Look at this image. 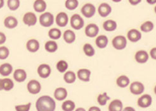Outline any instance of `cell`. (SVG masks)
Returning <instances> with one entry per match:
<instances>
[{
  "instance_id": "obj_40",
  "label": "cell",
  "mask_w": 156,
  "mask_h": 111,
  "mask_svg": "<svg viewBox=\"0 0 156 111\" xmlns=\"http://www.w3.org/2000/svg\"><path fill=\"white\" fill-rule=\"evenodd\" d=\"M31 107V103H28L25 105H18L15 107L16 111H29Z\"/></svg>"
},
{
  "instance_id": "obj_5",
  "label": "cell",
  "mask_w": 156,
  "mask_h": 111,
  "mask_svg": "<svg viewBox=\"0 0 156 111\" xmlns=\"http://www.w3.org/2000/svg\"><path fill=\"white\" fill-rule=\"evenodd\" d=\"M27 87L29 92L33 95L39 93L41 90V85L40 83L36 80H32L29 82Z\"/></svg>"
},
{
  "instance_id": "obj_18",
  "label": "cell",
  "mask_w": 156,
  "mask_h": 111,
  "mask_svg": "<svg viewBox=\"0 0 156 111\" xmlns=\"http://www.w3.org/2000/svg\"><path fill=\"white\" fill-rule=\"evenodd\" d=\"M40 42L36 39H30L26 44V48L30 52H36L40 49Z\"/></svg>"
},
{
  "instance_id": "obj_9",
  "label": "cell",
  "mask_w": 156,
  "mask_h": 111,
  "mask_svg": "<svg viewBox=\"0 0 156 111\" xmlns=\"http://www.w3.org/2000/svg\"><path fill=\"white\" fill-rule=\"evenodd\" d=\"M23 22L29 27L34 26L37 23V17L34 13L27 12L23 17Z\"/></svg>"
},
{
  "instance_id": "obj_25",
  "label": "cell",
  "mask_w": 156,
  "mask_h": 111,
  "mask_svg": "<svg viewBox=\"0 0 156 111\" xmlns=\"http://www.w3.org/2000/svg\"><path fill=\"white\" fill-rule=\"evenodd\" d=\"M34 9L38 13H41L46 10V3L43 0H37L34 3Z\"/></svg>"
},
{
  "instance_id": "obj_29",
  "label": "cell",
  "mask_w": 156,
  "mask_h": 111,
  "mask_svg": "<svg viewBox=\"0 0 156 111\" xmlns=\"http://www.w3.org/2000/svg\"><path fill=\"white\" fill-rule=\"evenodd\" d=\"M64 80L67 83H73L75 82L76 80V75L74 72L71 71H67V72L64 74Z\"/></svg>"
},
{
  "instance_id": "obj_10",
  "label": "cell",
  "mask_w": 156,
  "mask_h": 111,
  "mask_svg": "<svg viewBox=\"0 0 156 111\" xmlns=\"http://www.w3.org/2000/svg\"><path fill=\"white\" fill-rule=\"evenodd\" d=\"M130 92L134 95H140L142 94L145 90V87L143 83L139 82H135L132 83L129 88Z\"/></svg>"
},
{
  "instance_id": "obj_47",
  "label": "cell",
  "mask_w": 156,
  "mask_h": 111,
  "mask_svg": "<svg viewBox=\"0 0 156 111\" xmlns=\"http://www.w3.org/2000/svg\"><path fill=\"white\" fill-rule=\"evenodd\" d=\"M4 3H5V2H4L3 0H0V9L3 7Z\"/></svg>"
},
{
  "instance_id": "obj_21",
  "label": "cell",
  "mask_w": 156,
  "mask_h": 111,
  "mask_svg": "<svg viewBox=\"0 0 156 111\" xmlns=\"http://www.w3.org/2000/svg\"><path fill=\"white\" fill-rule=\"evenodd\" d=\"M108 109V111H122L123 110L122 102L119 99L114 100L110 103Z\"/></svg>"
},
{
  "instance_id": "obj_27",
  "label": "cell",
  "mask_w": 156,
  "mask_h": 111,
  "mask_svg": "<svg viewBox=\"0 0 156 111\" xmlns=\"http://www.w3.org/2000/svg\"><path fill=\"white\" fill-rule=\"evenodd\" d=\"M129 79L125 75H122L119 76L116 80V83L118 86L121 88H125L129 84Z\"/></svg>"
},
{
  "instance_id": "obj_37",
  "label": "cell",
  "mask_w": 156,
  "mask_h": 111,
  "mask_svg": "<svg viewBox=\"0 0 156 111\" xmlns=\"http://www.w3.org/2000/svg\"><path fill=\"white\" fill-rule=\"evenodd\" d=\"M110 100V97H108L107 96V93L106 92H104L102 94H100L97 98L98 103L102 106H105L107 102V100Z\"/></svg>"
},
{
  "instance_id": "obj_36",
  "label": "cell",
  "mask_w": 156,
  "mask_h": 111,
  "mask_svg": "<svg viewBox=\"0 0 156 111\" xmlns=\"http://www.w3.org/2000/svg\"><path fill=\"white\" fill-rule=\"evenodd\" d=\"M68 63L64 60L59 61L57 64V69L60 73H64L68 69Z\"/></svg>"
},
{
  "instance_id": "obj_11",
  "label": "cell",
  "mask_w": 156,
  "mask_h": 111,
  "mask_svg": "<svg viewBox=\"0 0 156 111\" xmlns=\"http://www.w3.org/2000/svg\"><path fill=\"white\" fill-rule=\"evenodd\" d=\"M99 32L98 27L95 23H90L85 29V34L88 37H95Z\"/></svg>"
},
{
  "instance_id": "obj_49",
  "label": "cell",
  "mask_w": 156,
  "mask_h": 111,
  "mask_svg": "<svg viewBox=\"0 0 156 111\" xmlns=\"http://www.w3.org/2000/svg\"><path fill=\"white\" fill-rule=\"evenodd\" d=\"M75 111H86V110L83 107H79L77 108Z\"/></svg>"
},
{
  "instance_id": "obj_17",
  "label": "cell",
  "mask_w": 156,
  "mask_h": 111,
  "mask_svg": "<svg viewBox=\"0 0 156 111\" xmlns=\"http://www.w3.org/2000/svg\"><path fill=\"white\" fill-rule=\"evenodd\" d=\"M54 97L58 101L64 100L67 97V91L63 87H59L55 90Z\"/></svg>"
},
{
  "instance_id": "obj_16",
  "label": "cell",
  "mask_w": 156,
  "mask_h": 111,
  "mask_svg": "<svg viewBox=\"0 0 156 111\" xmlns=\"http://www.w3.org/2000/svg\"><path fill=\"white\" fill-rule=\"evenodd\" d=\"M77 75L80 80L88 82L90 80L91 71L88 69H81L77 71Z\"/></svg>"
},
{
  "instance_id": "obj_45",
  "label": "cell",
  "mask_w": 156,
  "mask_h": 111,
  "mask_svg": "<svg viewBox=\"0 0 156 111\" xmlns=\"http://www.w3.org/2000/svg\"><path fill=\"white\" fill-rule=\"evenodd\" d=\"M122 111H136V110L133 107H126L124 109H123Z\"/></svg>"
},
{
  "instance_id": "obj_3",
  "label": "cell",
  "mask_w": 156,
  "mask_h": 111,
  "mask_svg": "<svg viewBox=\"0 0 156 111\" xmlns=\"http://www.w3.org/2000/svg\"><path fill=\"white\" fill-rule=\"evenodd\" d=\"M112 45L115 49L118 50L124 49L126 47L127 41L124 36L118 35L115 37L112 40Z\"/></svg>"
},
{
  "instance_id": "obj_48",
  "label": "cell",
  "mask_w": 156,
  "mask_h": 111,
  "mask_svg": "<svg viewBox=\"0 0 156 111\" xmlns=\"http://www.w3.org/2000/svg\"><path fill=\"white\" fill-rule=\"evenodd\" d=\"M147 3H149L150 4H154V3H156V0H152V1H150V0H147Z\"/></svg>"
},
{
  "instance_id": "obj_4",
  "label": "cell",
  "mask_w": 156,
  "mask_h": 111,
  "mask_svg": "<svg viewBox=\"0 0 156 111\" xmlns=\"http://www.w3.org/2000/svg\"><path fill=\"white\" fill-rule=\"evenodd\" d=\"M84 24L83 18L80 15L74 14L71 18V25L75 30L81 29Z\"/></svg>"
},
{
  "instance_id": "obj_15",
  "label": "cell",
  "mask_w": 156,
  "mask_h": 111,
  "mask_svg": "<svg viewBox=\"0 0 156 111\" xmlns=\"http://www.w3.org/2000/svg\"><path fill=\"white\" fill-rule=\"evenodd\" d=\"M13 78L15 81L21 83V82H24L26 80L27 73L24 69H17L14 71Z\"/></svg>"
},
{
  "instance_id": "obj_30",
  "label": "cell",
  "mask_w": 156,
  "mask_h": 111,
  "mask_svg": "<svg viewBox=\"0 0 156 111\" xmlns=\"http://www.w3.org/2000/svg\"><path fill=\"white\" fill-rule=\"evenodd\" d=\"M76 107L74 102L71 100H68L63 102L62 105V109L64 111H73Z\"/></svg>"
},
{
  "instance_id": "obj_31",
  "label": "cell",
  "mask_w": 156,
  "mask_h": 111,
  "mask_svg": "<svg viewBox=\"0 0 156 111\" xmlns=\"http://www.w3.org/2000/svg\"><path fill=\"white\" fill-rule=\"evenodd\" d=\"M62 35L61 31L57 28H53L48 32V36L53 40H58Z\"/></svg>"
},
{
  "instance_id": "obj_19",
  "label": "cell",
  "mask_w": 156,
  "mask_h": 111,
  "mask_svg": "<svg viewBox=\"0 0 156 111\" xmlns=\"http://www.w3.org/2000/svg\"><path fill=\"white\" fill-rule=\"evenodd\" d=\"M149 56L148 53L143 50L136 52L135 56L136 61L138 63H141V64L145 63L148 61V59H149Z\"/></svg>"
},
{
  "instance_id": "obj_6",
  "label": "cell",
  "mask_w": 156,
  "mask_h": 111,
  "mask_svg": "<svg viewBox=\"0 0 156 111\" xmlns=\"http://www.w3.org/2000/svg\"><path fill=\"white\" fill-rule=\"evenodd\" d=\"M95 6L91 3L85 4L81 8L82 14L87 18H91L95 14Z\"/></svg>"
},
{
  "instance_id": "obj_46",
  "label": "cell",
  "mask_w": 156,
  "mask_h": 111,
  "mask_svg": "<svg viewBox=\"0 0 156 111\" xmlns=\"http://www.w3.org/2000/svg\"><path fill=\"white\" fill-rule=\"evenodd\" d=\"M3 90V79L0 78V90Z\"/></svg>"
},
{
  "instance_id": "obj_43",
  "label": "cell",
  "mask_w": 156,
  "mask_h": 111,
  "mask_svg": "<svg viewBox=\"0 0 156 111\" xmlns=\"http://www.w3.org/2000/svg\"><path fill=\"white\" fill-rule=\"evenodd\" d=\"M129 2L132 5H136L141 2V0H129Z\"/></svg>"
},
{
  "instance_id": "obj_44",
  "label": "cell",
  "mask_w": 156,
  "mask_h": 111,
  "mask_svg": "<svg viewBox=\"0 0 156 111\" xmlns=\"http://www.w3.org/2000/svg\"><path fill=\"white\" fill-rule=\"evenodd\" d=\"M88 111H101V109L98 107H96V106H93V107H91Z\"/></svg>"
},
{
  "instance_id": "obj_13",
  "label": "cell",
  "mask_w": 156,
  "mask_h": 111,
  "mask_svg": "<svg viewBox=\"0 0 156 111\" xmlns=\"http://www.w3.org/2000/svg\"><path fill=\"white\" fill-rule=\"evenodd\" d=\"M111 11L112 8L111 6L106 3H103L101 4L98 8V13L102 17H107L111 13Z\"/></svg>"
},
{
  "instance_id": "obj_2",
  "label": "cell",
  "mask_w": 156,
  "mask_h": 111,
  "mask_svg": "<svg viewBox=\"0 0 156 111\" xmlns=\"http://www.w3.org/2000/svg\"><path fill=\"white\" fill-rule=\"evenodd\" d=\"M54 23V16L50 12H45L40 17V23L44 27H49Z\"/></svg>"
},
{
  "instance_id": "obj_50",
  "label": "cell",
  "mask_w": 156,
  "mask_h": 111,
  "mask_svg": "<svg viewBox=\"0 0 156 111\" xmlns=\"http://www.w3.org/2000/svg\"><path fill=\"white\" fill-rule=\"evenodd\" d=\"M154 92H155V93L156 95V86H155V88H154Z\"/></svg>"
},
{
  "instance_id": "obj_51",
  "label": "cell",
  "mask_w": 156,
  "mask_h": 111,
  "mask_svg": "<svg viewBox=\"0 0 156 111\" xmlns=\"http://www.w3.org/2000/svg\"><path fill=\"white\" fill-rule=\"evenodd\" d=\"M154 10H155V13H156V6H155V8H154Z\"/></svg>"
},
{
  "instance_id": "obj_33",
  "label": "cell",
  "mask_w": 156,
  "mask_h": 111,
  "mask_svg": "<svg viewBox=\"0 0 156 111\" xmlns=\"http://www.w3.org/2000/svg\"><path fill=\"white\" fill-rule=\"evenodd\" d=\"M83 51L88 57H92L95 54V51L93 46L90 44H85L83 46Z\"/></svg>"
},
{
  "instance_id": "obj_8",
  "label": "cell",
  "mask_w": 156,
  "mask_h": 111,
  "mask_svg": "<svg viewBox=\"0 0 156 111\" xmlns=\"http://www.w3.org/2000/svg\"><path fill=\"white\" fill-rule=\"evenodd\" d=\"M51 73L50 66L47 64H42L37 68V73L42 78H47Z\"/></svg>"
},
{
  "instance_id": "obj_22",
  "label": "cell",
  "mask_w": 156,
  "mask_h": 111,
  "mask_svg": "<svg viewBox=\"0 0 156 111\" xmlns=\"http://www.w3.org/2000/svg\"><path fill=\"white\" fill-rule=\"evenodd\" d=\"M13 71V66L10 63H4L0 66V75L3 76H9Z\"/></svg>"
},
{
  "instance_id": "obj_20",
  "label": "cell",
  "mask_w": 156,
  "mask_h": 111,
  "mask_svg": "<svg viewBox=\"0 0 156 111\" xmlns=\"http://www.w3.org/2000/svg\"><path fill=\"white\" fill-rule=\"evenodd\" d=\"M4 25L6 28L12 29L18 25V20L13 16H9L5 19Z\"/></svg>"
},
{
  "instance_id": "obj_12",
  "label": "cell",
  "mask_w": 156,
  "mask_h": 111,
  "mask_svg": "<svg viewBox=\"0 0 156 111\" xmlns=\"http://www.w3.org/2000/svg\"><path fill=\"white\" fill-rule=\"evenodd\" d=\"M69 22L68 15L65 12L59 13L56 17L57 25L60 27H66Z\"/></svg>"
},
{
  "instance_id": "obj_7",
  "label": "cell",
  "mask_w": 156,
  "mask_h": 111,
  "mask_svg": "<svg viewBox=\"0 0 156 111\" xmlns=\"http://www.w3.org/2000/svg\"><path fill=\"white\" fill-rule=\"evenodd\" d=\"M152 102V99L149 94L143 95L138 99L137 104L140 107L147 108L151 106Z\"/></svg>"
},
{
  "instance_id": "obj_24",
  "label": "cell",
  "mask_w": 156,
  "mask_h": 111,
  "mask_svg": "<svg viewBox=\"0 0 156 111\" xmlns=\"http://www.w3.org/2000/svg\"><path fill=\"white\" fill-rule=\"evenodd\" d=\"M64 41L68 44H72L76 40V34L71 30H67L64 33Z\"/></svg>"
},
{
  "instance_id": "obj_35",
  "label": "cell",
  "mask_w": 156,
  "mask_h": 111,
  "mask_svg": "<svg viewBox=\"0 0 156 111\" xmlns=\"http://www.w3.org/2000/svg\"><path fill=\"white\" fill-rule=\"evenodd\" d=\"M20 2L19 0H9L7 2V5L9 8L12 11L17 10L20 6Z\"/></svg>"
},
{
  "instance_id": "obj_28",
  "label": "cell",
  "mask_w": 156,
  "mask_h": 111,
  "mask_svg": "<svg viewBox=\"0 0 156 111\" xmlns=\"http://www.w3.org/2000/svg\"><path fill=\"white\" fill-rule=\"evenodd\" d=\"M103 28L106 31L112 32L117 29V23L112 20H108L103 23Z\"/></svg>"
},
{
  "instance_id": "obj_32",
  "label": "cell",
  "mask_w": 156,
  "mask_h": 111,
  "mask_svg": "<svg viewBox=\"0 0 156 111\" xmlns=\"http://www.w3.org/2000/svg\"><path fill=\"white\" fill-rule=\"evenodd\" d=\"M14 86V83L10 78H5L3 79V88L5 91L11 90Z\"/></svg>"
},
{
  "instance_id": "obj_38",
  "label": "cell",
  "mask_w": 156,
  "mask_h": 111,
  "mask_svg": "<svg viewBox=\"0 0 156 111\" xmlns=\"http://www.w3.org/2000/svg\"><path fill=\"white\" fill-rule=\"evenodd\" d=\"M79 2L77 0H67L66 2L65 5L66 8L69 10H74L78 6Z\"/></svg>"
},
{
  "instance_id": "obj_23",
  "label": "cell",
  "mask_w": 156,
  "mask_h": 111,
  "mask_svg": "<svg viewBox=\"0 0 156 111\" xmlns=\"http://www.w3.org/2000/svg\"><path fill=\"white\" fill-rule=\"evenodd\" d=\"M108 42V38L104 35H101L96 39L95 43L98 47L100 49H104L107 47Z\"/></svg>"
},
{
  "instance_id": "obj_41",
  "label": "cell",
  "mask_w": 156,
  "mask_h": 111,
  "mask_svg": "<svg viewBox=\"0 0 156 111\" xmlns=\"http://www.w3.org/2000/svg\"><path fill=\"white\" fill-rule=\"evenodd\" d=\"M6 41V37L5 34L0 32V45L3 44Z\"/></svg>"
},
{
  "instance_id": "obj_26",
  "label": "cell",
  "mask_w": 156,
  "mask_h": 111,
  "mask_svg": "<svg viewBox=\"0 0 156 111\" xmlns=\"http://www.w3.org/2000/svg\"><path fill=\"white\" fill-rule=\"evenodd\" d=\"M44 48L46 51H48V52L53 53L57 51L58 44L55 41H47L45 43Z\"/></svg>"
},
{
  "instance_id": "obj_14",
  "label": "cell",
  "mask_w": 156,
  "mask_h": 111,
  "mask_svg": "<svg viewBox=\"0 0 156 111\" xmlns=\"http://www.w3.org/2000/svg\"><path fill=\"white\" fill-rule=\"evenodd\" d=\"M129 40L132 42H136L142 38V34L136 29L130 30L127 34Z\"/></svg>"
},
{
  "instance_id": "obj_39",
  "label": "cell",
  "mask_w": 156,
  "mask_h": 111,
  "mask_svg": "<svg viewBox=\"0 0 156 111\" xmlns=\"http://www.w3.org/2000/svg\"><path fill=\"white\" fill-rule=\"evenodd\" d=\"M10 51L5 46L0 47V59H5L9 56Z\"/></svg>"
},
{
  "instance_id": "obj_42",
  "label": "cell",
  "mask_w": 156,
  "mask_h": 111,
  "mask_svg": "<svg viewBox=\"0 0 156 111\" xmlns=\"http://www.w3.org/2000/svg\"><path fill=\"white\" fill-rule=\"evenodd\" d=\"M151 56L152 59L156 60V47H154L150 51Z\"/></svg>"
},
{
  "instance_id": "obj_34",
  "label": "cell",
  "mask_w": 156,
  "mask_h": 111,
  "mask_svg": "<svg viewBox=\"0 0 156 111\" xmlns=\"http://www.w3.org/2000/svg\"><path fill=\"white\" fill-rule=\"evenodd\" d=\"M154 23L151 21H147L144 22L140 27V29L144 32H149L154 29Z\"/></svg>"
},
{
  "instance_id": "obj_1",
  "label": "cell",
  "mask_w": 156,
  "mask_h": 111,
  "mask_svg": "<svg viewBox=\"0 0 156 111\" xmlns=\"http://www.w3.org/2000/svg\"><path fill=\"white\" fill-rule=\"evenodd\" d=\"M36 107L37 111H55L56 103L49 96H43L37 100Z\"/></svg>"
}]
</instances>
